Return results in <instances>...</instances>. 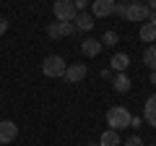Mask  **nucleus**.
I'll list each match as a JSON object with an SVG mask.
<instances>
[{"label": "nucleus", "instance_id": "obj_13", "mask_svg": "<svg viewBox=\"0 0 156 146\" xmlns=\"http://www.w3.org/2000/svg\"><path fill=\"white\" fill-rule=\"evenodd\" d=\"M140 42H148V45L156 42V24L151 21V18L143 21V26H140Z\"/></svg>", "mask_w": 156, "mask_h": 146}, {"label": "nucleus", "instance_id": "obj_20", "mask_svg": "<svg viewBox=\"0 0 156 146\" xmlns=\"http://www.w3.org/2000/svg\"><path fill=\"white\" fill-rule=\"evenodd\" d=\"M73 5H76L78 13H81V11H86V8H89V0H73Z\"/></svg>", "mask_w": 156, "mask_h": 146}, {"label": "nucleus", "instance_id": "obj_21", "mask_svg": "<svg viewBox=\"0 0 156 146\" xmlns=\"http://www.w3.org/2000/svg\"><path fill=\"white\" fill-rule=\"evenodd\" d=\"M8 31V21H5V18H3V16H0V37H3V34H5Z\"/></svg>", "mask_w": 156, "mask_h": 146}, {"label": "nucleus", "instance_id": "obj_10", "mask_svg": "<svg viewBox=\"0 0 156 146\" xmlns=\"http://www.w3.org/2000/svg\"><path fill=\"white\" fill-rule=\"evenodd\" d=\"M143 120L151 125V128H156V94L146 99V107H143Z\"/></svg>", "mask_w": 156, "mask_h": 146}, {"label": "nucleus", "instance_id": "obj_4", "mask_svg": "<svg viewBox=\"0 0 156 146\" xmlns=\"http://www.w3.org/2000/svg\"><path fill=\"white\" fill-rule=\"evenodd\" d=\"M128 21H148L151 18V8L146 3H128V11H125Z\"/></svg>", "mask_w": 156, "mask_h": 146}, {"label": "nucleus", "instance_id": "obj_3", "mask_svg": "<svg viewBox=\"0 0 156 146\" xmlns=\"http://www.w3.org/2000/svg\"><path fill=\"white\" fill-rule=\"evenodd\" d=\"M52 13H55L57 21H73L78 16L76 5H73V0H55V5H52Z\"/></svg>", "mask_w": 156, "mask_h": 146}, {"label": "nucleus", "instance_id": "obj_19", "mask_svg": "<svg viewBox=\"0 0 156 146\" xmlns=\"http://www.w3.org/2000/svg\"><path fill=\"white\" fill-rule=\"evenodd\" d=\"M125 146H146V144H143V138H140V136H130V138L125 141Z\"/></svg>", "mask_w": 156, "mask_h": 146}, {"label": "nucleus", "instance_id": "obj_18", "mask_svg": "<svg viewBox=\"0 0 156 146\" xmlns=\"http://www.w3.org/2000/svg\"><path fill=\"white\" fill-rule=\"evenodd\" d=\"M125 11H128V0H115V13L112 16H122L125 18Z\"/></svg>", "mask_w": 156, "mask_h": 146}, {"label": "nucleus", "instance_id": "obj_23", "mask_svg": "<svg viewBox=\"0 0 156 146\" xmlns=\"http://www.w3.org/2000/svg\"><path fill=\"white\" fill-rule=\"evenodd\" d=\"M151 84L156 86V68H154V71H151Z\"/></svg>", "mask_w": 156, "mask_h": 146}, {"label": "nucleus", "instance_id": "obj_27", "mask_svg": "<svg viewBox=\"0 0 156 146\" xmlns=\"http://www.w3.org/2000/svg\"><path fill=\"white\" fill-rule=\"evenodd\" d=\"M151 146H154V144H151Z\"/></svg>", "mask_w": 156, "mask_h": 146}, {"label": "nucleus", "instance_id": "obj_2", "mask_svg": "<svg viewBox=\"0 0 156 146\" xmlns=\"http://www.w3.org/2000/svg\"><path fill=\"white\" fill-rule=\"evenodd\" d=\"M65 68H68V63L60 55H47L44 63H42V73H44L47 78H62L65 76Z\"/></svg>", "mask_w": 156, "mask_h": 146}, {"label": "nucleus", "instance_id": "obj_9", "mask_svg": "<svg viewBox=\"0 0 156 146\" xmlns=\"http://www.w3.org/2000/svg\"><path fill=\"white\" fill-rule=\"evenodd\" d=\"M128 65H130V57L125 55V52H115V55L109 57V68H112V71H117V73H125V71H128Z\"/></svg>", "mask_w": 156, "mask_h": 146}, {"label": "nucleus", "instance_id": "obj_17", "mask_svg": "<svg viewBox=\"0 0 156 146\" xmlns=\"http://www.w3.org/2000/svg\"><path fill=\"white\" fill-rule=\"evenodd\" d=\"M47 37H50V39H62L60 21H52V24H47Z\"/></svg>", "mask_w": 156, "mask_h": 146}, {"label": "nucleus", "instance_id": "obj_24", "mask_svg": "<svg viewBox=\"0 0 156 146\" xmlns=\"http://www.w3.org/2000/svg\"><path fill=\"white\" fill-rule=\"evenodd\" d=\"M151 21H154V24H156V11H154V13H151Z\"/></svg>", "mask_w": 156, "mask_h": 146}, {"label": "nucleus", "instance_id": "obj_14", "mask_svg": "<svg viewBox=\"0 0 156 146\" xmlns=\"http://www.w3.org/2000/svg\"><path fill=\"white\" fill-rule=\"evenodd\" d=\"M99 146H120V133L117 130H104L101 133V138H99Z\"/></svg>", "mask_w": 156, "mask_h": 146}, {"label": "nucleus", "instance_id": "obj_12", "mask_svg": "<svg viewBox=\"0 0 156 146\" xmlns=\"http://www.w3.org/2000/svg\"><path fill=\"white\" fill-rule=\"evenodd\" d=\"M81 52H83L86 57H96V55L101 52V42H99V39H91V37H89V39L81 42Z\"/></svg>", "mask_w": 156, "mask_h": 146}, {"label": "nucleus", "instance_id": "obj_16", "mask_svg": "<svg viewBox=\"0 0 156 146\" xmlns=\"http://www.w3.org/2000/svg\"><path fill=\"white\" fill-rule=\"evenodd\" d=\"M117 39H120V34L109 29V31H104V37H101L99 42H101V47H112V45H117Z\"/></svg>", "mask_w": 156, "mask_h": 146}, {"label": "nucleus", "instance_id": "obj_5", "mask_svg": "<svg viewBox=\"0 0 156 146\" xmlns=\"http://www.w3.org/2000/svg\"><path fill=\"white\" fill-rule=\"evenodd\" d=\"M86 73H89V68H86L83 63H73V65L65 68V76H62V78H65L68 84H81V81L86 78Z\"/></svg>", "mask_w": 156, "mask_h": 146}, {"label": "nucleus", "instance_id": "obj_6", "mask_svg": "<svg viewBox=\"0 0 156 146\" xmlns=\"http://www.w3.org/2000/svg\"><path fill=\"white\" fill-rule=\"evenodd\" d=\"M115 13V0H91V16L94 18H107Z\"/></svg>", "mask_w": 156, "mask_h": 146}, {"label": "nucleus", "instance_id": "obj_7", "mask_svg": "<svg viewBox=\"0 0 156 146\" xmlns=\"http://www.w3.org/2000/svg\"><path fill=\"white\" fill-rule=\"evenodd\" d=\"M18 136V125L13 120H0V144H11Z\"/></svg>", "mask_w": 156, "mask_h": 146}, {"label": "nucleus", "instance_id": "obj_22", "mask_svg": "<svg viewBox=\"0 0 156 146\" xmlns=\"http://www.w3.org/2000/svg\"><path fill=\"white\" fill-rule=\"evenodd\" d=\"M143 3H146V5H148V8H151V13H154V11H156V0H143Z\"/></svg>", "mask_w": 156, "mask_h": 146}, {"label": "nucleus", "instance_id": "obj_8", "mask_svg": "<svg viewBox=\"0 0 156 146\" xmlns=\"http://www.w3.org/2000/svg\"><path fill=\"white\" fill-rule=\"evenodd\" d=\"M73 24H76V29H78V31H91V29H94V24H96V18L91 16V13L81 11L76 18H73Z\"/></svg>", "mask_w": 156, "mask_h": 146}, {"label": "nucleus", "instance_id": "obj_26", "mask_svg": "<svg viewBox=\"0 0 156 146\" xmlns=\"http://www.w3.org/2000/svg\"><path fill=\"white\" fill-rule=\"evenodd\" d=\"M89 146H99V144H89Z\"/></svg>", "mask_w": 156, "mask_h": 146}, {"label": "nucleus", "instance_id": "obj_11", "mask_svg": "<svg viewBox=\"0 0 156 146\" xmlns=\"http://www.w3.org/2000/svg\"><path fill=\"white\" fill-rule=\"evenodd\" d=\"M130 76L128 73H117L115 78H112V89L117 91V94H125V91H130Z\"/></svg>", "mask_w": 156, "mask_h": 146}, {"label": "nucleus", "instance_id": "obj_15", "mask_svg": "<svg viewBox=\"0 0 156 146\" xmlns=\"http://www.w3.org/2000/svg\"><path fill=\"white\" fill-rule=\"evenodd\" d=\"M143 63L151 68V71L156 68V47H154V45H148V47L143 50Z\"/></svg>", "mask_w": 156, "mask_h": 146}, {"label": "nucleus", "instance_id": "obj_1", "mask_svg": "<svg viewBox=\"0 0 156 146\" xmlns=\"http://www.w3.org/2000/svg\"><path fill=\"white\" fill-rule=\"evenodd\" d=\"M130 120H133V115H130V110L122 107V104H115V107L107 110V123H109V128L117 130V133L122 128H130Z\"/></svg>", "mask_w": 156, "mask_h": 146}, {"label": "nucleus", "instance_id": "obj_25", "mask_svg": "<svg viewBox=\"0 0 156 146\" xmlns=\"http://www.w3.org/2000/svg\"><path fill=\"white\" fill-rule=\"evenodd\" d=\"M128 3H143V0H128Z\"/></svg>", "mask_w": 156, "mask_h": 146}]
</instances>
